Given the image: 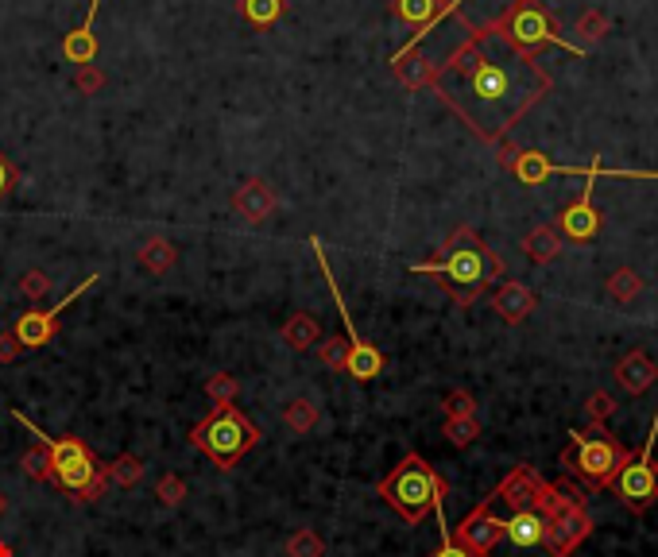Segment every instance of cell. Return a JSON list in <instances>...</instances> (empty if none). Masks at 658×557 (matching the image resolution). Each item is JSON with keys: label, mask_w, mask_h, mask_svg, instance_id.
I'll use <instances>...</instances> for the list:
<instances>
[{"label": "cell", "mask_w": 658, "mask_h": 557, "mask_svg": "<svg viewBox=\"0 0 658 557\" xmlns=\"http://www.w3.org/2000/svg\"><path fill=\"white\" fill-rule=\"evenodd\" d=\"M449 534L473 557H573L593 534V515L573 480L519 465Z\"/></svg>", "instance_id": "1"}, {"label": "cell", "mask_w": 658, "mask_h": 557, "mask_svg": "<svg viewBox=\"0 0 658 557\" xmlns=\"http://www.w3.org/2000/svg\"><path fill=\"white\" fill-rule=\"evenodd\" d=\"M430 89L477 140L500 147L554 89V78L539 59L515 51L500 31L488 28L461 35Z\"/></svg>", "instance_id": "2"}, {"label": "cell", "mask_w": 658, "mask_h": 557, "mask_svg": "<svg viewBox=\"0 0 658 557\" xmlns=\"http://www.w3.org/2000/svg\"><path fill=\"white\" fill-rule=\"evenodd\" d=\"M411 271H415V275H434L438 287H442L457 306H473L496 279H504V260L488 248V240H484L473 225H457V229L446 236L438 260L415 264Z\"/></svg>", "instance_id": "3"}, {"label": "cell", "mask_w": 658, "mask_h": 557, "mask_svg": "<svg viewBox=\"0 0 658 557\" xmlns=\"http://www.w3.org/2000/svg\"><path fill=\"white\" fill-rule=\"evenodd\" d=\"M12 418L31 434V441L43 449L47 457V469H43V484L59 488L74 503H93L109 492V476H105V465L97 461L90 445L82 438H51L43 434L39 426H31V418L24 411H12Z\"/></svg>", "instance_id": "4"}, {"label": "cell", "mask_w": 658, "mask_h": 557, "mask_svg": "<svg viewBox=\"0 0 658 557\" xmlns=\"http://www.w3.org/2000/svg\"><path fill=\"white\" fill-rule=\"evenodd\" d=\"M376 496L384 499L403 523L419 527L430 511H442L446 480L430 469L419 453H407V457L376 484Z\"/></svg>", "instance_id": "5"}, {"label": "cell", "mask_w": 658, "mask_h": 557, "mask_svg": "<svg viewBox=\"0 0 658 557\" xmlns=\"http://www.w3.org/2000/svg\"><path fill=\"white\" fill-rule=\"evenodd\" d=\"M628 449L612 438L604 426H585V430H573L569 445L562 449L558 465L566 469V476L581 480L589 492H604L612 488L616 472L628 465Z\"/></svg>", "instance_id": "6"}, {"label": "cell", "mask_w": 658, "mask_h": 557, "mask_svg": "<svg viewBox=\"0 0 658 557\" xmlns=\"http://www.w3.org/2000/svg\"><path fill=\"white\" fill-rule=\"evenodd\" d=\"M190 445L198 449V453H206L217 469H237V461L244 453H252L264 434H260V426L248 418V414H240L237 403H225V407H213L190 434Z\"/></svg>", "instance_id": "7"}, {"label": "cell", "mask_w": 658, "mask_h": 557, "mask_svg": "<svg viewBox=\"0 0 658 557\" xmlns=\"http://www.w3.org/2000/svg\"><path fill=\"white\" fill-rule=\"evenodd\" d=\"M492 31H500L515 51H523V55H531V59H539L546 47H562L569 55L585 59V47L562 35V24L554 20V12H550L542 0H519Z\"/></svg>", "instance_id": "8"}, {"label": "cell", "mask_w": 658, "mask_h": 557, "mask_svg": "<svg viewBox=\"0 0 658 557\" xmlns=\"http://www.w3.org/2000/svg\"><path fill=\"white\" fill-rule=\"evenodd\" d=\"M655 441H658V407H655V422H651V434H647V441H643V449L631 453L628 465L616 472V480H612V492H616V499L628 507L631 515H643L651 503H658Z\"/></svg>", "instance_id": "9"}, {"label": "cell", "mask_w": 658, "mask_h": 557, "mask_svg": "<svg viewBox=\"0 0 658 557\" xmlns=\"http://www.w3.org/2000/svg\"><path fill=\"white\" fill-rule=\"evenodd\" d=\"M310 248H314V260L322 267V275H326V287L333 294V302H337V314H341V322H345V341H349V360H345V376H353L357 383H368L376 380L380 372H384V352L376 349V345H368V341H360L357 325L349 318V310H345V298H341V287H337V279H333V271H329V260H326V248H322V240L318 236H310Z\"/></svg>", "instance_id": "10"}, {"label": "cell", "mask_w": 658, "mask_h": 557, "mask_svg": "<svg viewBox=\"0 0 658 557\" xmlns=\"http://www.w3.org/2000/svg\"><path fill=\"white\" fill-rule=\"evenodd\" d=\"M496 151H500V167H508L523 186H542L546 178H554V175H573V178H581V182L593 175H616V171L604 167V155H593L589 167H562V163H550L542 151H531V147L500 144Z\"/></svg>", "instance_id": "11"}, {"label": "cell", "mask_w": 658, "mask_h": 557, "mask_svg": "<svg viewBox=\"0 0 658 557\" xmlns=\"http://www.w3.org/2000/svg\"><path fill=\"white\" fill-rule=\"evenodd\" d=\"M597 178H585V186H581V194L562 209V217H558V233L562 240H573V244H585V240H593L600 233V209L593 206V190H597ZM608 178H639V182H658V171H616V175Z\"/></svg>", "instance_id": "12"}, {"label": "cell", "mask_w": 658, "mask_h": 557, "mask_svg": "<svg viewBox=\"0 0 658 557\" xmlns=\"http://www.w3.org/2000/svg\"><path fill=\"white\" fill-rule=\"evenodd\" d=\"M97 283H101V271L86 275V279L66 294L62 302H55L51 310H28V314H20L16 325H12V337L20 341V349H43V345H51V341H55V329H59L62 310H66L70 302H78V298L90 291V287H97Z\"/></svg>", "instance_id": "13"}, {"label": "cell", "mask_w": 658, "mask_h": 557, "mask_svg": "<svg viewBox=\"0 0 658 557\" xmlns=\"http://www.w3.org/2000/svg\"><path fill=\"white\" fill-rule=\"evenodd\" d=\"M519 0H446L442 20H453L461 31H488L496 28Z\"/></svg>", "instance_id": "14"}, {"label": "cell", "mask_w": 658, "mask_h": 557, "mask_svg": "<svg viewBox=\"0 0 658 557\" xmlns=\"http://www.w3.org/2000/svg\"><path fill=\"white\" fill-rule=\"evenodd\" d=\"M233 209H237V217H244L248 225H264L271 213L279 209V198H275V190H271L264 178L252 175L233 190Z\"/></svg>", "instance_id": "15"}, {"label": "cell", "mask_w": 658, "mask_h": 557, "mask_svg": "<svg viewBox=\"0 0 658 557\" xmlns=\"http://www.w3.org/2000/svg\"><path fill=\"white\" fill-rule=\"evenodd\" d=\"M488 306L500 314V322L508 325H523L531 314H535V306H539V298H535V291L531 287H523V283H515V279H508V283H500L496 291H492V298H488Z\"/></svg>", "instance_id": "16"}, {"label": "cell", "mask_w": 658, "mask_h": 557, "mask_svg": "<svg viewBox=\"0 0 658 557\" xmlns=\"http://www.w3.org/2000/svg\"><path fill=\"white\" fill-rule=\"evenodd\" d=\"M612 376H616V383H620L628 395H643V391H651V387H655L658 364L651 360V352L647 349H631L628 356H620V360H616Z\"/></svg>", "instance_id": "17"}, {"label": "cell", "mask_w": 658, "mask_h": 557, "mask_svg": "<svg viewBox=\"0 0 658 557\" xmlns=\"http://www.w3.org/2000/svg\"><path fill=\"white\" fill-rule=\"evenodd\" d=\"M97 12H101V0H90L86 20L74 31H66V39H62V59L66 62H74V66H90V62H97V51H101V43H97V35H93Z\"/></svg>", "instance_id": "18"}, {"label": "cell", "mask_w": 658, "mask_h": 557, "mask_svg": "<svg viewBox=\"0 0 658 557\" xmlns=\"http://www.w3.org/2000/svg\"><path fill=\"white\" fill-rule=\"evenodd\" d=\"M442 62L438 55H430V51H411L407 59L391 62V70H395V78L403 82L407 89H430L434 86V78H438V70H442Z\"/></svg>", "instance_id": "19"}, {"label": "cell", "mask_w": 658, "mask_h": 557, "mask_svg": "<svg viewBox=\"0 0 658 557\" xmlns=\"http://www.w3.org/2000/svg\"><path fill=\"white\" fill-rule=\"evenodd\" d=\"M519 248H523V256L531 264H554L562 256V233L554 225H539V229H531V233L523 236Z\"/></svg>", "instance_id": "20"}, {"label": "cell", "mask_w": 658, "mask_h": 557, "mask_svg": "<svg viewBox=\"0 0 658 557\" xmlns=\"http://www.w3.org/2000/svg\"><path fill=\"white\" fill-rule=\"evenodd\" d=\"M283 341H287L295 352H310V349H318L326 337H322V325H318V318H314V314H306V310H299V314H291V318L283 322Z\"/></svg>", "instance_id": "21"}, {"label": "cell", "mask_w": 658, "mask_h": 557, "mask_svg": "<svg viewBox=\"0 0 658 557\" xmlns=\"http://www.w3.org/2000/svg\"><path fill=\"white\" fill-rule=\"evenodd\" d=\"M136 256H140V267H144L148 275L159 279V275H167V271L175 267V260H179V248H175L167 236H151V240L140 244V252H136Z\"/></svg>", "instance_id": "22"}, {"label": "cell", "mask_w": 658, "mask_h": 557, "mask_svg": "<svg viewBox=\"0 0 658 557\" xmlns=\"http://www.w3.org/2000/svg\"><path fill=\"white\" fill-rule=\"evenodd\" d=\"M237 12H240V20H244L248 28L268 31L271 24H279V20H283L287 0H240Z\"/></svg>", "instance_id": "23"}, {"label": "cell", "mask_w": 658, "mask_h": 557, "mask_svg": "<svg viewBox=\"0 0 658 557\" xmlns=\"http://www.w3.org/2000/svg\"><path fill=\"white\" fill-rule=\"evenodd\" d=\"M105 476H109L113 488H136V484L144 480V461L132 457V453H120L117 461L105 465Z\"/></svg>", "instance_id": "24"}, {"label": "cell", "mask_w": 658, "mask_h": 557, "mask_svg": "<svg viewBox=\"0 0 658 557\" xmlns=\"http://www.w3.org/2000/svg\"><path fill=\"white\" fill-rule=\"evenodd\" d=\"M604 291H608V298H616V302H635V294L643 291V275L631 271V267H616L604 279Z\"/></svg>", "instance_id": "25"}, {"label": "cell", "mask_w": 658, "mask_h": 557, "mask_svg": "<svg viewBox=\"0 0 658 557\" xmlns=\"http://www.w3.org/2000/svg\"><path fill=\"white\" fill-rule=\"evenodd\" d=\"M283 422L295 430V434H310L318 426V407L310 399H291L287 411H283Z\"/></svg>", "instance_id": "26"}, {"label": "cell", "mask_w": 658, "mask_h": 557, "mask_svg": "<svg viewBox=\"0 0 658 557\" xmlns=\"http://www.w3.org/2000/svg\"><path fill=\"white\" fill-rule=\"evenodd\" d=\"M283 550H287V557H326V542H322V534H314L310 527H302L287 538Z\"/></svg>", "instance_id": "27"}, {"label": "cell", "mask_w": 658, "mask_h": 557, "mask_svg": "<svg viewBox=\"0 0 658 557\" xmlns=\"http://www.w3.org/2000/svg\"><path fill=\"white\" fill-rule=\"evenodd\" d=\"M608 28H612V20H608L604 12H597V8H585L573 31H577V39H581V43H600V39L608 35Z\"/></svg>", "instance_id": "28"}, {"label": "cell", "mask_w": 658, "mask_h": 557, "mask_svg": "<svg viewBox=\"0 0 658 557\" xmlns=\"http://www.w3.org/2000/svg\"><path fill=\"white\" fill-rule=\"evenodd\" d=\"M446 438H449V445H457V449L473 445V441L480 438L477 414H465V418H446Z\"/></svg>", "instance_id": "29"}, {"label": "cell", "mask_w": 658, "mask_h": 557, "mask_svg": "<svg viewBox=\"0 0 658 557\" xmlns=\"http://www.w3.org/2000/svg\"><path fill=\"white\" fill-rule=\"evenodd\" d=\"M237 391H240V383H237V376H229V372H217V376L206 380V399H210L213 407L237 403Z\"/></svg>", "instance_id": "30"}, {"label": "cell", "mask_w": 658, "mask_h": 557, "mask_svg": "<svg viewBox=\"0 0 658 557\" xmlns=\"http://www.w3.org/2000/svg\"><path fill=\"white\" fill-rule=\"evenodd\" d=\"M155 496L163 507H179L182 499H186V480L175 476V472H163L159 480H155Z\"/></svg>", "instance_id": "31"}, {"label": "cell", "mask_w": 658, "mask_h": 557, "mask_svg": "<svg viewBox=\"0 0 658 557\" xmlns=\"http://www.w3.org/2000/svg\"><path fill=\"white\" fill-rule=\"evenodd\" d=\"M318 356H322V364H326L329 372H345V360H349V341H341V337H326V341L318 345Z\"/></svg>", "instance_id": "32"}, {"label": "cell", "mask_w": 658, "mask_h": 557, "mask_svg": "<svg viewBox=\"0 0 658 557\" xmlns=\"http://www.w3.org/2000/svg\"><path fill=\"white\" fill-rule=\"evenodd\" d=\"M612 414H616V399H612L608 391H593V395H589V403H585V418H589V426H604Z\"/></svg>", "instance_id": "33"}, {"label": "cell", "mask_w": 658, "mask_h": 557, "mask_svg": "<svg viewBox=\"0 0 658 557\" xmlns=\"http://www.w3.org/2000/svg\"><path fill=\"white\" fill-rule=\"evenodd\" d=\"M74 86H78V93H86V97L101 93V89H105V70H101L97 62H90V66H78V74H74Z\"/></svg>", "instance_id": "34"}, {"label": "cell", "mask_w": 658, "mask_h": 557, "mask_svg": "<svg viewBox=\"0 0 658 557\" xmlns=\"http://www.w3.org/2000/svg\"><path fill=\"white\" fill-rule=\"evenodd\" d=\"M442 407H446V418H465V414H477V399L465 387H457L442 399Z\"/></svg>", "instance_id": "35"}, {"label": "cell", "mask_w": 658, "mask_h": 557, "mask_svg": "<svg viewBox=\"0 0 658 557\" xmlns=\"http://www.w3.org/2000/svg\"><path fill=\"white\" fill-rule=\"evenodd\" d=\"M20 291H24V298L39 302L43 294L51 291V275H47V271H39V267H31V271H24V279H20Z\"/></svg>", "instance_id": "36"}, {"label": "cell", "mask_w": 658, "mask_h": 557, "mask_svg": "<svg viewBox=\"0 0 658 557\" xmlns=\"http://www.w3.org/2000/svg\"><path fill=\"white\" fill-rule=\"evenodd\" d=\"M16 186H20V171H16V163L0 151V202H4V198H12V194H16Z\"/></svg>", "instance_id": "37"}, {"label": "cell", "mask_w": 658, "mask_h": 557, "mask_svg": "<svg viewBox=\"0 0 658 557\" xmlns=\"http://www.w3.org/2000/svg\"><path fill=\"white\" fill-rule=\"evenodd\" d=\"M430 557H473V554H469L465 546H457V542H453L449 527H442V546H438V550H434Z\"/></svg>", "instance_id": "38"}, {"label": "cell", "mask_w": 658, "mask_h": 557, "mask_svg": "<svg viewBox=\"0 0 658 557\" xmlns=\"http://www.w3.org/2000/svg\"><path fill=\"white\" fill-rule=\"evenodd\" d=\"M20 356V341L12 337V329L8 333H0V364H12Z\"/></svg>", "instance_id": "39"}, {"label": "cell", "mask_w": 658, "mask_h": 557, "mask_svg": "<svg viewBox=\"0 0 658 557\" xmlns=\"http://www.w3.org/2000/svg\"><path fill=\"white\" fill-rule=\"evenodd\" d=\"M0 557H12V546H8V542H0Z\"/></svg>", "instance_id": "40"}, {"label": "cell", "mask_w": 658, "mask_h": 557, "mask_svg": "<svg viewBox=\"0 0 658 557\" xmlns=\"http://www.w3.org/2000/svg\"><path fill=\"white\" fill-rule=\"evenodd\" d=\"M0 515H4V496H0Z\"/></svg>", "instance_id": "41"}]
</instances>
